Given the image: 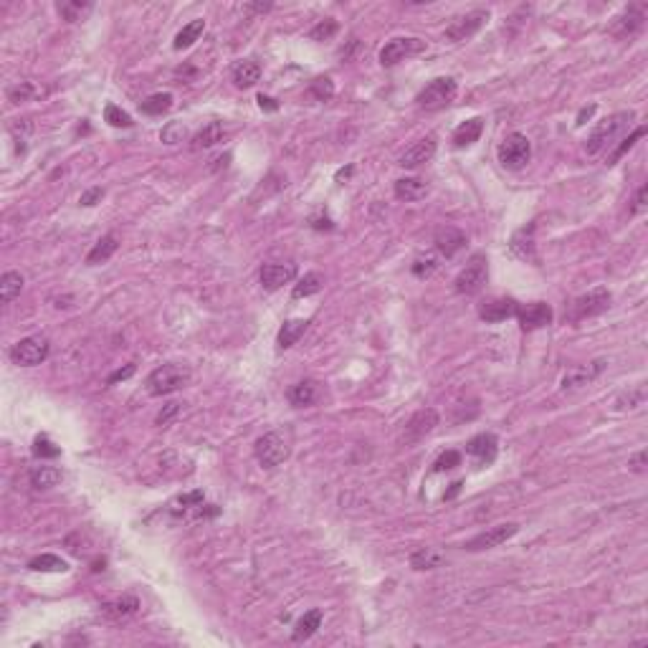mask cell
Here are the masks:
<instances>
[{"mask_svg":"<svg viewBox=\"0 0 648 648\" xmlns=\"http://www.w3.org/2000/svg\"><path fill=\"white\" fill-rule=\"evenodd\" d=\"M461 486H464V484H461V481H453V484H451V491H448V494H446V499H453V497H456V494H459V491H461Z\"/></svg>","mask_w":648,"mask_h":648,"instance_id":"cell-59","label":"cell"},{"mask_svg":"<svg viewBox=\"0 0 648 648\" xmlns=\"http://www.w3.org/2000/svg\"><path fill=\"white\" fill-rule=\"evenodd\" d=\"M497 448H499V440L494 433H478L466 443V453L474 456V459H478L481 464H491V461L497 459Z\"/></svg>","mask_w":648,"mask_h":648,"instance_id":"cell-20","label":"cell"},{"mask_svg":"<svg viewBox=\"0 0 648 648\" xmlns=\"http://www.w3.org/2000/svg\"><path fill=\"white\" fill-rule=\"evenodd\" d=\"M309 223H312V228H315V231H332V228H334V223L327 218V215H324V218H322V215H312V218H309Z\"/></svg>","mask_w":648,"mask_h":648,"instance_id":"cell-55","label":"cell"},{"mask_svg":"<svg viewBox=\"0 0 648 648\" xmlns=\"http://www.w3.org/2000/svg\"><path fill=\"white\" fill-rule=\"evenodd\" d=\"M49 352H51L49 340L41 337V334H33V337H25V340L15 342L11 347V360L20 367H36L49 357Z\"/></svg>","mask_w":648,"mask_h":648,"instance_id":"cell-7","label":"cell"},{"mask_svg":"<svg viewBox=\"0 0 648 648\" xmlns=\"http://www.w3.org/2000/svg\"><path fill=\"white\" fill-rule=\"evenodd\" d=\"M643 403H646V390H643V388H636V390H630L628 395H623L621 400H618V408L623 405V408L633 410V408H638V405H643Z\"/></svg>","mask_w":648,"mask_h":648,"instance_id":"cell-49","label":"cell"},{"mask_svg":"<svg viewBox=\"0 0 648 648\" xmlns=\"http://www.w3.org/2000/svg\"><path fill=\"white\" fill-rule=\"evenodd\" d=\"M337 31H340V23L334 18H324L309 31V38H312V41H329Z\"/></svg>","mask_w":648,"mask_h":648,"instance_id":"cell-46","label":"cell"},{"mask_svg":"<svg viewBox=\"0 0 648 648\" xmlns=\"http://www.w3.org/2000/svg\"><path fill=\"white\" fill-rule=\"evenodd\" d=\"M438 266L440 264H438V256H436V253H421V256L413 261L410 271H413V277H418V279H428L438 271Z\"/></svg>","mask_w":648,"mask_h":648,"instance_id":"cell-39","label":"cell"},{"mask_svg":"<svg viewBox=\"0 0 648 648\" xmlns=\"http://www.w3.org/2000/svg\"><path fill=\"white\" fill-rule=\"evenodd\" d=\"M223 134H226V129H223V122H208V125L203 127L201 132L193 137V150H210L213 145H218L220 139H223Z\"/></svg>","mask_w":648,"mask_h":648,"instance_id":"cell-28","label":"cell"},{"mask_svg":"<svg viewBox=\"0 0 648 648\" xmlns=\"http://www.w3.org/2000/svg\"><path fill=\"white\" fill-rule=\"evenodd\" d=\"M648 208V185H641L633 198V205H630V215H641Z\"/></svg>","mask_w":648,"mask_h":648,"instance_id":"cell-51","label":"cell"},{"mask_svg":"<svg viewBox=\"0 0 648 648\" xmlns=\"http://www.w3.org/2000/svg\"><path fill=\"white\" fill-rule=\"evenodd\" d=\"M481 132H484V120H481V117L466 120L464 125H459V127H456V132H453V147H469V145H474V142H478Z\"/></svg>","mask_w":648,"mask_h":648,"instance_id":"cell-24","label":"cell"},{"mask_svg":"<svg viewBox=\"0 0 648 648\" xmlns=\"http://www.w3.org/2000/svg\"><path fill=\"white\" fill-rule=\"evenodd\" d=\"M436 426H438V413H436L433 408L418 410L416 416H410V421L405 423V431H403L405 443H416V440L426 438Z\"/></svg>","mask_w":648,"mask_h":648,"instance_id":"cell-13","label":"cell"},{"mask_svg":"<svg viewBox=\"0 0 648 648\" xmlns=\"http://www.w3.org/2000/svg\"><path fill=\"white\" fill-rule=\"evenodd\" d=\"M643 20H646V6H630L623 15H618L611 25V33L616 38H628L633 33H638L643 28Z\"/></svg>","mask_w":648,"mask_h":648,"instance_id":"cell-17","label":"cell"},{"mask_svg":"<svg viewBox=\"0 0 648 648\" xmlns=\"http://www.w3.org/2000/svg\"><path fill=\"white\" fill-rule=\"evenodd\" d=\"M177 416H180V403H167L158 413V426H170Z\"/></svg>","mask_w":648,"mask_h":648,"instance_id":"cell-50","label":"cell"},{"mask_svg":"<svg viewBox=\"0 0 648 648\" xmlns=\"http://www.w3.org/2000/svg\"><path fill=\"white\" fill-rule=\"evenodd\" d=\"M139 611V600L134 595H122V598L112 600V603L101 605V616L109 621H125V618L134 616Z\"/></svg>","mask_w":648,"mask_h":648,"instance_id":"cell-22","label":"cell"},{"mask_svg":"<svg viewBox=\"0 0 648 648\" xmlns=\"http://www.w3.org/2000/svg\"><path fill=\"white\" fill-rule=\"evenodd\" d=\"M643 134H646V127H638V129H633V132H630L628 137H625L623 142H621V145H618L616 150L611 152V158H608V165L618 163V160L623 158L625 152H628V150H633V145H636V142L643 137Z\"/></svg>","mask_w":648,"mask_h":648,"instance_id":"cell-45","label":"cell"},{"mask_svg":"<svg viewBox=\"0 0 648 648\" xmlns=\"http://www.w3.org/2000/svg\"><path fill=\"white\" fill-rule=\"evenodd\" d=\"M307 327H309L307 319H289V322H284V327L279 329V347H281V350H286V347L296 345V342H299V337L307 332Z\"/></svg>","mask_w":648,"mask_h":648,"instance_id":"cell-32","label":"cell"},{"mask_svg":"<svg viewBox=\"0 0 648 648\" xmlns=\"http://www.w3.org/2000/svg\"><path fill=\"white\" fill-rule=\"evenodd\" d=\"M294 277H296V264H291V261H286V264H266L264 269H261V274H258L261 286H264L266 291L281 289L284 284L294 281Z\"/></svg>","mask_w":648,"mask_h":648,"instance_id":"cell-14","label":"cell"},{"mask_svg":"<svg viewBox=\"0 0 648 648\" xmlns=\"http://www.w3.org/2000/svg\"><path fill=\"white\" fill-rule=\"evenodd\" d=\"M117 248H120V241H117V236H104V239H99L94 243V248L87 253V264L89 266H96V264H104V261H109V258L117 253Z\"/></svg>","mask_w":648,"mask_h":648,"instance_id":"cell-26","label":"cell"},{"mask_svg":"<svg viewBox=\"0 0 648 648\" xmlns=\"http://www.w3.org/2000/svg\"><path fill=\"white\" fill-rule=\"evenodd\" d=\"M258 107L261 109H266V112H277L279 109V104H277V99H271V96H264V94H258Z\"/></svg>","mask_w":648,"mask_h":648,"instance_id":"cell-56","label":"cell"},{"mask_svg":"<svg viewBox=\"0 0 648 648\" xmlns=\"http://www.w3.org/2000/svg\"><path fill=\"white\" fill-rule=\"evenodd\" d=\"M190 383V370L185 365H163L147 375V393L150 395H170Z\"/></svg>","mask_w":648,"mask_h":648,"instance_id":"cell-2","label":"cell"},{"mask_svg":"<svg viewBox=\"0 0 648 648\" xmlns=\"http://www.w3.org/2000/svg\"><path fill=\"white\" fill-rule=\"evenodd\" d=\"M322 286H324V277H322L319 271H309V274H304V279H299V284L294 286L291 296H294V299H304V296L317 294Z\"/></svg>","mask_w":648,"mask_h":648,"instance_id":"cell-37","label":"cell"},{"mask_svg":"<svg viewBox=\"0 0 648 648\" xmlns=\"http://www.w3.org/2000/svg\"><path fill=\"white\" fill-rule=\"evenodd\" d=\"M253 456H256V461L264 466V469H274V466L284 464V461L289 459V443L284 440L281 433L271 431V433H264L256 440Z\"/></svg>","mask_w":648,"mask_h":648,"instance_id":"cell-6","label":"cell"},{"mask_svg":"<svg viewBox=\"0 0 648 648\" xmlns=\"http://www.w3.org/2000/svg\"><path fill=\"white\" fill-rule=\"evenodd\" d=\"M497 155L499 163L507 170H522L524 165L529 163V158H532V145H529V139L522 132H512L502 139Z\"/></svg>","mask_w":648,"mask_h":648,"instance_id":"cell-5","label":"cell"},{"mask_svg":"<svg viewBox=\"0 0 648 648\" xmlns=\"http://www.w3.org/2000/svg\"><path fill=\"white\" fill-rule=\"evenodd\" d=\"M58 15H61L63 20H69V23H76V20H84L89 15V13L94 11V3H89V0H63V3H58Z\"/></svg>","mask_w":648,"mask_h":648,"instance_id":"cell-30","label":"cell"},{"mask_svg":"<svg viewBox=\"0 0 648 648\" xmlns=\"http://www.w3.org/2000/svg\"><path fill=\"white\" fill-rule=\"evenodd\" d=\"M516 309H519V304L514 299H502L499 296V299H489V302L481 304L478 307V317L484 322H489V324H497V322L516 317Z\"/></svg>","mask_w":648,"mask_h":648,"instance_id":"cell-19","label":"cell"},{"mask_svg":"<svg viewBox=\"0 0 648 648\" xmlns=\"http://www.w3.org/2000/svg\"><path fill=\"white\" fill-rule=\"evenodd\" d=\"M433 155H436V137L428 134V137L418 139L413 147H408V150L398 158V165L413 170V167H421V165H426L428 160H433Z\"/></svg>","mask_w":648,"mask_h":648,"instance_id":"cell-16","label":"cell"},{"mask_svg":"<svg viewBox=\"0 0 648 648\" xmlns=\"http://www.w3.org/2000/svg\"><path fill=\"white\" fill-rule=\"evenodd\" d=\"M28 570H33V573H66L69 562L61 560L58 554H38L28 562Z\"/></svg>","mask_w":648,"mask_h":648,"instance_id":"cell-33","label":"cell"},{"mask_svg":"<svg viewBox=\"0 0 648 648\" xmlns=\"http://www.w3.org/2000/svg\"><path fill=\"white\" fill-rule=\"evenodd\" d=\"M104 120H107L112 127H132V117H129L127 112H122L117 104H107V109H104Z\"/></svg>","mask_w":648,"mask_h":648,"instance_id":"cell-47","label":"cell"},{"mask_svg":"<svg viewBox=\"0 0 648 648\" xmlns=\"http://www.w3.org/2000/svg\"><path fill=\"white\" fill-rule=\"evenodd\" d=\"M509 251L522 261H535V223L522 226L519 231L512 236L509 241Z\"/></svg>","mask_w":648,"mask_h":648,"instance_id":"cell-21","label":"cell"},{"mask_svg":"<svg viewBox=\"0 0 648 648\" xmlns=\"http://www.w3.org/2000/svg\"><path fill=\"white\" fill-rule=\"evenodd\" d=\"M605 360H595V362H590V365H580V367H573V370L565 372V378H562L560 388L562 390H578V388H583V385L592 383V380L598 378L600 372L605 370Z\"/></svg>","mask_w":648,"mask_h":648,"instance_id":"cell-15","label":"cell"},{"mask_svg":"<svg viewBox=\"0 0 648 648\" xmlns=\"http://www.w3.org/2000/svg\"><path fill=\"white\" fill-rule=\"evenodd\" d=\"M317 398V385L312 380H302L289 388V403L296 405V408H307V405L315 403Z\"/></svg>","mask_w":648,"mask_h":648,"instance_id":"cell-31","label":"cell"},{"mask_svg":"<svg viewBox=\"0 0 648 648\" xmlns=\"http://www.w3.org/2000/svg\"><path fill=\"white\" fill-rule=\"evenodd\" d=\"M611 291L603 289V286H598V289L587 291V294L578 296L573 304V322H580V319H590V317H598L603 315V312H608L611 309Z\"/></svg>","mask_w":648,"mask_h":648,"instance_id":"cell-9","label":"cell"},{"mask_svg":"<svg viewBox=\"0 0 648 648\" xmlns=\"http://www.w3.org/2000/svg\"><path fill=\"white\" fill-rule=\"evenodd\" d=\"M20 289H23V277L18 271H6L0 277V302L3 304H11L20 294Z\"/></svg>","mask_w":648,"mask_h":648,"instance_id":"cell-35","label":"cell"},{"mask_svg":"<svg viewBox=\"0 0 648 648\" xmlns=\"http://www.w3.org/2000/svg\"><path fill=\"white\" fill-rule=\"evenodd\" d=\"M271 3H248L246 6V11H253V13H266V11H271Z\"/></svg>","mask_w":648,"mask_h":648,"instance_id":"cell-58","label":"cell"},{"mask_svg":"<svg viewBox=\"0 0 648 648\" xmlns=\"http://www.w3.org/2000/svg\"><path fill=\"white\" fill-rule=\"evenodd\" d=\"M428 196V183L421 177H400L395 183V198L398 201L413 203Z\"/></svg>","mask_w":648,"mask_h":648,"instance_id":"cell-23","label":"cell"},{"mask_svg":"<svg viewBox=\"0 0 648 648\" xmlns=\"http://www.w3.org/2000/svg\"><path fill=\"white\" fill-rule=\"evenodd\" d=\"M231 76H233V84L239 89H251V87H256L258 79H261V66H258L256 61H239L231 69Z\"/></svg>","mask_w":648,"mask_h":648,"instance_id":"cell-25","label":"cell"},{"mask_svg":"<svg viewBox=\"0 0 648 648\" xmlns=\"http://www.w3.org/2000/svg\"><path fill=\"white\" fill-rule=\"evenodd\" d=\"M592 114H595V104H590V107H585V109H580V114H578V125H585V122L590 120Z\"/></svg>","mask_w":648,"mask_h":648,"instance_id":"cell-57","label":"cell"},{"mask_svg":"<svg viewBox=\"0 0 648 648\" xmlns=\"http://www.w3.org/2000/svg\"><path fill=\"white\" fill-rule=\"evenodd\" d=\"M185 137H188V127H185L183 122H167V125L163 127V132H160V139H163L165 145H177V142H183Z\"/></svg>","mask_w":648,"mask_h":648,"instance_id":"cell-41","label":"cell"},{"mask_svg":"<svg viewBox=\"0 0 648 648\" xmlns=\"http://www.w3.org/2000/svg\"><path fill=\"white\" fill-rule=\"evenodd\" d=\"M633 120H636V112H630V109L628 112H618V114H611V117H605V120L592 129L590 137H587L585 152L587 155H598L605 147H611L613 142L628 129Z\"/></svg>","mask_w":648,"mask_h":648,"instance_id":"cell-1","label":"cell"},{"mask_svg":"<svg viewBox=\"0 0 648 648\" xmlns=\"http://www.w3.org/2000/svg\"><path fill=\"white\" fill-rule=\"evenodd\" d=\"M552 307L545 302H535V304H527V307H519L516 309V319H519V327L524 329V332H535V329H542V327H549L552 324Z\"/></svg>","mask_w":648,"mask_h":648,"instance_id":"cell-12","label":"cell"},{"mask_svg":"<svg viewBox=\"0 0 648 648\" xmlns=\"http://www.w3.org/2000/svg\"><path fill=\"white\" fill-rule=\"evenodd\" d=\"M170 107H172V94H167V91L147 96V99L139 104V109L145 114H150V117H160V114H165Z\"/></svg>","mask_w":648,"mask_h":648,"instance_id":"cell-38","label":"cell"},{"mask_svg":"<svg viewBox=\"0 0 648 648\" xmlns=\"http://www.w3.org/2000/svg\"><path fill=\"white\" fill-rule=\"evenodd\" d=\"M201 504H203V491H190V494H183V497H177L170 504V512L175 516H180L188 509H193V507H201Z\"/></svg>","mask_w":648,"mask_h":648,"instance_id":"cell-40","label":"cell"},{"mask_svg":"<svg viewBox=\"0 0 648 648\" xmlns=\"http://www.w3.org/2000/svg\"><path fill=\"white\" fill-rule=\"evenodd\" d=\"M28 478H31L33 489L46 491V489H53V486L61 481V471H58L56 466H36V469H31Z\"/></svg>","mask_w":648,"mask_h":648,"instance_id":"cell-29","label":"cell"},{"mask_svg":"<svg viewBox=\"0 0 648 648\" xmlns=\"http://www.w3.org/2000/svg\"><path fill=\"white\" fill-rule=\"evenodd\" d=\"M433 246H436V251H438L440 256L451 258L466 246V233L459 231V228H453V226H443V228L436 231Z\"/></svg>","mask_w":648,"mask_h":648,"instance_id":"cell-18","label":"cell"},{"mask_svg":"<svg viewBox=\"0 0 648 648\" xmlns=\"http://www.w3.org/2000/svg\"><path fill=\"white\" fill-rule=\"evenodd\" d=\"M489 20V11L486 8H476V11H469L459 18H453L451 25L446 28V38L453 44H461V41H469L474 33H478L484 28V23Z\"/></svg>","mask_w":648,"mask_h":648,"instance_id":"cell-8","label":"cell"},{"mask_svg":"<svg viewBox=\"0 0 648 648\" xmlns=\"http://www.w3.org/2000/svg\"><path fill=\"white\" fill-rule=\"evenodd\" d=\"M41 94H44V89L33 87L31 82H23V84H18V87L8 89V99H11L13 104H20V101H28L31 96H41Z\"/></svg>","mask_w":648,"mask_h":648,"instance_id":"cell-43","label":"cell"},{"mask_svg":"<svg viewBox=\"0 0 648 648\" xmlns=\"http://www.w3.org/2000/svg\"><path fill=\"white\" fill-rule=\"evenodd\" d=\"M203 31H205V20H201V18H198V20H190L188 25H183V31H180V33L175 36V44H172V46H175L177 51L190 49V46L196 44L198 38L203 36Z\"/></svg>","mask_w":648,"mask_h":648,"instance_id":"cell-36","label":"cell"},{"mask_svg":"<svg viewBox=\"0 0 648 648\" xmlns=\"http://www.w3.org/2000/svg\"><path fill=\"white\" fill-rule=\"evenodd\" d=\"M104 198V188H89L82 193V198H79V203L82 205H96V203Z\"/></svg>","mask_w":648,"mask_h":648,"instance_id":"cell-53","label":"cell"},{"mask_svg":"<svg viewBox=\"0 0 648 648\" xmlns=\"http://www.w3.org/2000/svg\"><path fill=\"white\" fill-rule=\"evenodd\" d=\"M350 175H352V165H350V167H345V170L337 172V183H342V180H345V177H350Z\"/></svg>","mask_w":648,"mask_h":648,"instance_id":"cell-60","label":"cell"},{"mask_svg":"<svg viewBox=\"0 0 648 648\" xmlns=\"http://www.w3.org/2000/svg\"><path fill=\"white\" fill-rule=\"evenodd\" d=\"M309 94L315 96L317 101H327L334 96V84L329 76H319V79H315V82L309 84Z\"/></svg>","mask_w":648,"mask_h":648,"instance_id":"cell-44","label":"cell"},{"mask_svg":"<svg viewBox=\"0 0 648 648\" xmlns=\"http://www.w3.org/2000/svg\"><path fill=\"white\" fill-rule=\"evenodd\" d=\"M519 532V524L516 522H507V524H497V527L486 529V532H481V535H476L474 540H469L464 545V549H469V552H481V549H494L499 547V545H504L507 540H512V537Z\"/></svg>","mask_w":648,"mask_h":648,"instance_id":"cell-11","label":"cell"},{"mask_svg":"<svg viewBox=\"0 0 648 648\" xmlns=\"http://www.w3.org/2000/svg\"><path fill=\"white\" fill-rule=\"evenodd\" d=\"M628 469L636 474H646V451H638L636 456L628 461Z\"/></svg>","mask_w":648,"mask_h":648,"instance_id":"cell-54","label":"cell"},{"mask_svg":"<svg viewBox=\"0 0 648 648\" xmlns=\"http://www.w3.org/2000/svg\"><path fill=\"white\" fill-rule=\"evenodd\" d=\"M319 625H322V611H309V613H304V616L299 618V621H296L294 633H291V641H294V643L307 641V638L315 636Z\"/></svg>","mask_w":648,"mask_h":648,"instance_id":"cell-27","label":"cell"},{"mask_svg":"<svg viewBox=\"0 0 648 648\" xmlns=\"http://www.w3.org/2000/svg\"><path fill=\"white\" fill-rule=\"evenodd\" d=\"M104 565H107V560L101 557V560H96L94 565H91V570H94V573H99V570H104Z\"/></svg>","mask_w":648,"mask_h":648,"instance_id":"cell-61","label":"cell"},{"mask_svg":"<svg viewBox=\"0 0 648 648\" xmlns=\"http://www.w3.org/2000/svg\"><path fill=\"white\" fill-rule=\"evenodd\" d=\"M423 51H426V41H423V38H416V36L393 38V41H388V44L380 49V63H383V66H395L398 61L418 56Z\"/></svg>","mask_w":648,"mask_h":648,"instance_id":"cell-10","label":"cell"},{"mask_svg":"<svg viewBox=\"0 0 648 648\" xmlns=\"http://www.w3.org/2000/svg\"><path fill=\"white\" fill-rule=\"evenodd\" d=\"M456 94H459L456 79H451V76H438V79H433V82L416 96V104L423 112H438V109L448 107V104L456 99Z\"/></svg>","mask_w":648,"mask_h":648,"instance_id":"cell-3","label":"cell"},{"mask_svg":"<svg viewBox=\"0 0 648 648\" xmlns=\"http://www.w3.org/2000/svg\"><path fill=\"white\" fill-rule=\"evenodd\" d=\"M443 562H446V557L431 547L416 549V552L410 554V567H413V570H436V567H440Z\"/></svg>","mask_w":648,"mask_h":648,"instance_id":"cell-34","label":"cell"},{"mask_svg":"<svg viewBox=\"0 0 648 648\" xmlns=\"http://www.w3.org/2000/svg\"><path fill=\"white\" fill-rule=\"evenodd\" d=\"M459 464H461V453H459V451H446V453H440L438 459H436L433 471H436V474H440V471H451V469H456Z\"/></svg>","mask_w":648,"mask_h":648,"instance_id":"cell-48","label":"cell"},{"mask_svg":"<svg viewBox=\"0 0 648 648\" xmlns=\"http://www.w3.org/2000/svg\"><path fill=\"white\" fill-rule=\"evenodd\" d=\"M486 279H489V261L484 253H476L466 264V269H461V274L453 281V289L464 296H474L486 286Z\"/></svg>","mask_w":648,"mask_h":648,"instance_id":"cell-4","label":"cell"},{"mask_svg":"<svg viewBox=\"0 0 648 648\" xmlns=\"http://www.w3.org/2000/svg\"><path fill=\"white\" fill-rule=\"evenodd\" d=\"M33 456H36V459H56V456H61V448H58L49 436H38V438L33 440Z\"/></svg>","mask_w":648,"mask_h":648,"instance_id":"cell-42","label":"cell"},{"mask_svg":"<svg viewBox=\"0 0 648 648\" xmlns=\"http://www.w3.org/2000/svg\"><path fill=\"white\" fill-rule=\"evenodd\" d=\"M134 370H137V365H134V362H129V365L120 367V370H114L112 375H109V378H107V383H109V385H114V383H120V380L132 378V375H134Z\"/></svg>","mask_w":648,"mask_h":648,"instance_id":"cell-52","label":"cell"}]
</instances>
